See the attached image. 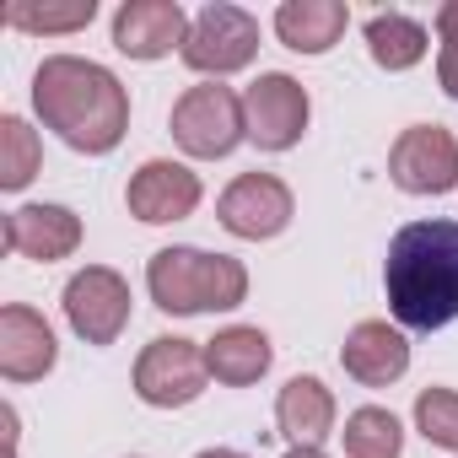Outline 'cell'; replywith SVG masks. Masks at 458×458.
I'll return each mask as SVG.
<instances>
[{"label":"cell","instance_id":"cell-3","mask_svg":"<svg viewBox=\"0 0 458 458\" xmlns=\"http://www.w3.org/2000/svg\"><path fill=\"white\" fill-rule=\"evenodd\" d=\"M146 286L162 313H226L249 297V270L205 249H162L146 265Z\"/></svg>","mask_w":458,"mask_h":458},{"label":"cell","instance_id":"cell-20","mask_svg":"<svg viewBox=\"0 0 458 458\" xmlns=\"http://www.w3.org/2000/svg\"><path fill=\"white\" fill-rule=\"evenodd\" d=\"M340 437H345V453L351 458H399L404 453V426L388 410H377V404L356 410Z\"/></svg>","mask_w":458,"mask_h":458},{"label":"cell","instance_id":"cell-22","mask_svg":"<svg viewBox=\"0 0 458 458\" xmlns=\"http://www.w3.org/2000/svg\"><path fill=\"white\" fill-rule=\"evenodd\" d=\"M92 0H71V6H33V0H12L6 6V28H22V33H76L92 22Z\"/></svg>","mask_w":458,"mask_h":458},{"label":"cell","instance_id":"cell-16","mask_svg":"<svg viewBox=\"0 0 458 458\" xmlns=\"http://www.w3.org/2000/svg\"><path fill=\"white\" fill-rule=\"evenodd\" d=\"M276 351H270V335L265 329H249V324H233V329H221L210 345H205V367L216 383L226 388H249L270 372Z\"/></svg>","mask_w":458,"mask_h":458},{"label":"cell","instance_id":"cell-13","mask_svg":"<svg viewBox=\"0 0 458 458\" xmlns=\"http://www.w3.org/2000/svg\"><path fill=\"white\" fill-rule=\"evenodd\" d=\"M340 361H345V372H351L361 388H388V383L404 377V367H410V345H404V335H399L394 324L367 318V324H356V329L345 335Z\"/></svg>","mask_w":458,"mask_h":458},{"label":"cell","instance_id":"cell-6","mask_svg":"<svg viewBox=\"0 0 458 458\" xmlns=\"http://www.w3.org/2000/svg\"><path fill=\"white\" fill-rule=\"evenodd\" d=\"M178 55L199 76H233L259 55V22L238 6H205Z\"/></svg>","mask_w":458,"mask_h":458},{"label":"cell","instance_id":"cell-24","mask_svg":"<svg viewBox=\"0 0 458 458\" xmlns=\"http://www.w3.org/2000/svg\"><path fill=\"white\" fill-rule=\"evenodd\" d=\"M437 33H442V55H437V81L447 98H458V0L437 12Z\"/></svg>","mask_w":458,"mask_h":458},{"label":"cell","instance_id":"cell-2","mask_svg":"<svg viewBox=\"0 0 458 458\" xmlns=\"http://www.w3.org/2000/svg\"><path fill=\"white\" fill-rule=\"evenodd\" d=\"M388 308L404 329H442L458 318V221H410L383 265Z\"/></svg>","mask_w":458,"mask_h":458},{"label":"cell","instance_id":"cell-11","mask_svg":"<svg viewBox=\"0 0 458 458\" xmlns=\"http://www.w3.org/2000/svg\"><path fill=\"white\" fill-rule=\"evenodd\" d=\"M189 17L178 0H130L114 17V49L130 55V60H162L173 49H183L189 38Z\"/></svg>","mask_w":458,"mask_h":458},{"label":"cell","instance_id":"cell-9","mask_svg":"<svg viewBox=\"0 0 458 458\" xmlns=\"http://www.w3.org/2000/svg\"><path fill=\"white\" fill-rule=\"evenodd\" d=\"M243 119H249V140L259 151H292L308 130V92L302 81L270 71L243 92Z\"/></svg>","mask_w":458,"mask_h":458},{"label":"cell","instance_id":"cell-18","mask_svg":"<svg viewBox=\"0 0 458 458\" xmlns=\"http://www.w3.org/2000/svg\"><path fill=\"white\" fill-rule=\"evenodd\" d=\"M351 12H345V0H286V6L276 12V33L286 49L297 55H324L340 44Z\"/></svg>","mask_w":458,"mask_h":458},{"label":"cell","instance_id":"cell-4","mask_svg":"<svg viewBox=\"0 0 458 458\" xmlns=\"http://www.w3.org/2000/svg\"><path fill=\"white\" fill-rule=\"evenodd\" d=\"M243 135H249V119H243V98L233 87L205 81L173 103V140L189 157H226Z\"/></svg>","mask_w":458,"mask_h":458},{"label":"cell","instance_id":"cell-21","mask_svg":"<svg viewBox=\"0 0 458 458\" xmlns=\"http://www.w3.org/2000/svg\"><path fill=\"white\" fill-rule=\"evenodd\" d=\"M38 135L17 119V114H6L0 119V189H22L33 173H38Z\"/></svg>","mask_w":458,"mask_h":458},{"label":"cell","instance_id":"cell-26","mask_svg":"<svg viewBox=\"0 0 458 458\" xmlns=\"http://www.w3.org/2000/svg\"><path fill=\"white\" fill-rule=\"evenodd\" d=\"M286 458H324V453H318V447H292Z\"/></svg>","mask_w":458,"mask_h":458},{"label":"cell","instance_id":"cell-12","mask_svg":"<svg viewBox=\"0 0 458 458\" xmlns=\"http://www.w3.org/2000/svg\"><path fill=\"white\" fill-rule=\"evenodd\" d=\"M124 199H130V210H135L140 221H151V226L183 221V216H194V205H199V178H194L183 162H146V167L130 178Z\"/></svg>","mask_w":458,"mask_h":458},{"label":"cell","instance_id":"cell-1","mask_svg":"<svg viewBox=\"0 0 458 458\" xmlns=\"http://www.w3.org/2000/svg\"><path fill=\"white\" fill-rule=\"evenodd\" d=\"M33 108L65 146H76L87 157L114 151L130 130V98H124L119 76L92 60H76V55H55L38 65Z\"/></svg>","mask_w":458,"mask_h":458},{"label":"cell","instance_id":"cell-14","mask_svg":"<svg viewBox=\"0 0 458 458\" xmlns=\"http://www.w3.org/2000/svg\"><path fill=\"white\" fill-rule=\"evenodd\" d=\"M81 243V221L65 205H22L6 216V249L22 259H65Z\"/></svg>","mask_w":458,"mask_h":458},{"label":"cell","instance_id":"cell-10","mask_svg":"<svg viewBox=\"0 0 458 458\" xmlns=\"http://www.w3.org/2000/svg\"><path fill=\"white\" fill-rule=\"evenodd\" d=\"M216 216H221V226L233 238H249V243L276 238V233H286V221H292V189L276 173H243V178L226 183Z\"/></svg>","mask_w":458,"mask_h":458},{"label":"cell","instance_id":"cell-23","mask_svg":"<svg viewBox=\"0 0 458 458\" xmlns=\"http://www.w3.org/2000/svg\"><path fill=\"white\" fill-rule=\"evenodd\" d=\"M415 426H420L426 442L458 453V394H453V388H426V394L415 399Z\"/></svg>","mask_w":458,"mask_h":458},{"label":"cell","instance_id":"cell-19","mask_svg":"<svg viewBox=\"0 0 458 458\" xmlns=\"http://www.w3.org/2000/svg\"><path fill=\"white\" fill-rule=\"evenodd\" d=\"M367 49L383 71H410L426 60V28L404 12H377L367 22Z\"/></svg>","mask_w":458,"mask_h":458},{"label":"cell","instance_id":"cell-15","mask_svg":"<svg viewBox=\"0 0 458 458\" xmlns=\"http://www.w3.org/2000/svg\"><path fill=\"white\" fill-rule=\"evenodd\" d=\"M55 329L33 308H0V372L12 383H33L55 367Z\"/></svg>","mask_w":458,"mask_h":458},{"label":"cell","instance_id":"cell-8","mask_svg":"<svg viewBox=\"0 0 458 458\" xmlns=\"http://www.w3.org/2000/svg\"><path fill=\"white\" fill-rule=\"evenodd\" d=\"M388 178L404 194H447L458 183V140L442 124H410L388 151Z\"/></svg>","mask_w":458,"mask_h":458},{"label":"cell","instance_id":"cell-7","mask_svg":"<svg viewBox=\"0 0 458 458\" xmlns=\"http://www.w3.org/2000/svg\"><path fill=\"white\" fill-rule=\"evenodd\" d=\"M65 318L87 345H114L130 324V286L108 265H87L65 281Z\"/></svg>","mask_w":458,"mask_h":458},{"label":"cell","instance_id":"cell-17","mask_svg":"<svg viewBox=\"0 0 458 458\" xmlns=\"http://www.w3.org/2000/svg\"><path fill=\"white\" fill-rule=\"evenodd\" d=\"M276 426L297 447H318L335 431V394L318 377H292L281 388V399H276Z\"/></svg>","mask_w":458,"mask_h":458},{"label":"cell","instance_id":"cell-5","mask_svg":"<svg viewBox=\"0 0 458 458\" xmlns=\"http://www.w3.org/2000/svg\"><path fill=\"white\" fill-rule=\"evenodd\" d=\"M205 351L194 340H178V335H162L140 351L135 361V394L151 404V410H183L205 394Z\"/></svg>","mask_w":458,"mask_h":458},{"label":"cell","instance_id":"cell-25","mask_svg":"<svg viewBox=\"0 0 458 458\" xmlns=\"http://www.w3.org/2000/svg\"><path fill=\"white\" fill-rule=\"evenodd\" d=\"M199 458H249V453H233V447H205Z\"/></svg>","mask_w":458,"mask_h":458}]
</instances>
